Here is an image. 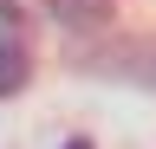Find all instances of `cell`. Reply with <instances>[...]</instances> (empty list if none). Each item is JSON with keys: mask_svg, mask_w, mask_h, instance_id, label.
Returning a JSON list of instances; mask_svg holds the SVG:
<instances>
[{"mask_svg": "<svg viewBox=\"0 0 156 149\" xmlns=\"http://www.w3.org/2000/svg\"><path fill=\"white\" fill-rule=\"evenodd\" d=\"M98 71H111V78H136V84H156V46H111V52H98Z\"/></svg>", "mask_w": 156, "mask_h": 149, "instance_id": "1", "label": "cell"}, {"mask_svg": "<svg viewBox=\"0 0 156 149\" xmlns=\"http://www.w3.org/2000/svg\"><path fill=\"white\" fill-rule=\"evenodd\" d=\"M58 26H78V32H98L111 20V0H46Z\"/></svg>", "mask_w": 156, "mask_h": 149, "instance_id": "2", "label": "cell"}, {"mask_svg": "<svg viewBox=\"0 0 156 149\" xmlns=\"http://www.w3.org/2000/svg\"><path fill=\"white\" fill-rule=\"evenodd\" d=\"M20 84H26V46L7 39L0 46V91H20Z\"/></svg>", "mask_w": 156, "mask_h": 149, "instance_id": "3", "label": "cell"}, {"mask_svg": "<svg viewBox=\"0 0 156 149\" xmlns=\"http://www.w3.org/2000/svg\"><path fill=\"white\" fill-rule=\"evenodd\" d=\"M65 149H91V143H85V136H72V143H65Z\"/></svg>", "mask_w": 156, "mask_h": 149, "instance_id": "4", "label": "cell"}]
</instances>
